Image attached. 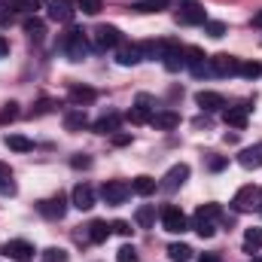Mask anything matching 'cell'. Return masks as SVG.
<instances>
[{
  "mask_svg": "<svg viewBox=\"0 0 262 262\" xmlns=\"http://www.w3.org/2000/svg\"><path fill=\"white\" fill-rule=\"evenodd\" d=\"M152 116H156V107H152V98L149 95H137V104L131 107L128 119L134 125H143V122H152Z\"/></svg>",
  "mask_w": 262,
  "mask_h": 262,
  "instance_id": "10",
  "label": "cell"
},
{
  "mask_svg": "<svg viewBox=\"0 0 262 262\" xmlns=\"http://www.w3.org/2000/svg\"><path fill=\"white\" fill-rule=\"evenodd\" d=\"M162 64L168 67V70H180V67H183V46H180L177 40H174V43H171V49L162 55Z\"/></svg>",
  "mask_w": 262,
  "mask_h": 262,
  "instance_id": "22",
  "label": "cell"
},
{
  "mask_svg": "<svg viewBox=\"0 0 262 262\" xmlns=\"http://www.w3.org/2000/svg\"><path fill=\"white\" fill-rule=\"evenodd\" d=\"M259 73H262L259 61H241V64H238V76H244V79H256Z\"/></svg>",
  "mask_w": 262,
  "mask_h": 262,
  "instance_id": "33",
  "label": "cell"
},
{
  "mask_svg": "<svg viewBox=\"0 0 262 262\" xmlns=\"http://www.w3.org/2000/svg\"><path fill=\"white\" fill-rule=\"evenodd\" d=\"M174 18H177V25H204L207 21V12H204V6L198 0H180Z\"/></svg>",
  "mask_w": 262,
  "mask_h": 262,
  "instance_id": "4",
  "label": "cell"
},
{
  "mask_svg": "<svg viewBox=\"0 0 262 262\" xmlns=\"http://www.w3.org/2000/svg\"><path fill=\"white\" fill-rule=\"evenodd\" d=\"M232 204H235V210L238 213H259L262 210V186H241L238 192H235V198H232Z\"/></svg>",
  "mask_w": 262,
  "mask_h": 262,
  "instance_id": "2",
  "label": "cell"
},
{
  "mask_svg": "<svg viewBox=\"0 0 262 262\" xmlns=\"http://www.w3.org/2000/svg\"><path fill=\"white\" fill-rule=\"evenodd\" d=\"M186 180H189V165H183V162H180V165H174V168L162 177L159 189H165V192H177Z\"/></svg>",
  "mask_w": 262,
  "mask_h": 262,
  "instance_id": "9",
  "label": "cell"
},
{
  "mask_svg": "<svg viewBox=\"0 0 262 262\" xmlns=\"http://www.w3.org/2000/svg\"><path fill=\"white\" fill-rule=\"evenodd\" d=\"M110 140H113V146H128L131 134H125V131H113V134H110Z\"/></svg>",
  "mask_w": 262,
  "mask_h": 262,
  "instance_id": "44",
  "label": "cell"
},
{
  "mask_svg": "<svg viewBox=\"0 0 262 262\" xmlns=\"http://www.w3.org/2000/svg\"><path fill=\"white\" fill-rule=\"evenodd\" d=\"M116 61L122 67H134L143 61V55H140V43H119L116 46Z\"/></svg>",
  "mask_w": 262,
  "mask_h": 262,
  "instance_id": "14",
  "label": "cell"
},
{
  "mask_svg": "<svg viewBox=\"0 0 262 262\" xmlns=\"http://www.w3.org/2000/svg\"><path fill=\"white\" fill-rule=\"evenodd\" d=\"M253 262H262V259H253Z\"/></svg>",
  "mask_w": 262,
  "mask_h": 262,
  "instance_id": "49",
  "label": "cell"
},
{
  "mask_svg": "<svg viewBox=\"0 0 262 262\" xmlns=\"http://www.w3.org/2000/svg\"><path fill=\"white\" fill-rule=\"evenodd\" d=\"M250 25H253V28H262V9L253 15V18H250Z\"/></svg>",
  "mask_w": 262,
  "mask_h": 262,
  "instance_id": "48",
  "label": "cell"
},
{
  "mask_svg": "<svg viewBox=\"0 0 262 262\" xmlns=\"http://www.w3.org/2000/svg\"><path fill=\"white\" fill-rule=\"evenodd\" d=\"M168 6V0H140V3H134L131 9L134 12H159V9H165Z\"/></svg>",
  "mask_w": 262,
  "mask_h": 262,
  "instance_id": "34",
  "label": "cell"
},
{
  "mask_svg": "<svg viewBox=\"0 0 262 262\" xmlns=\"http://www.w3.org/2000/svg\"><path fill=\"white\" fill-rule=\"evenodd\" d=\"M149 125H156V128H162V131H171V128H177L180 125V116L174 113V110H162V113H156L152 116V122Z\"/></svg>",
  "mask_w": 262,
  "mask_h": 262,
  "instance_id": "23",
  "label": "cell"
},
{
  "mask_svg": "<svg viewBox=\"0 0 262 262\" xmlns=\"http://www.w3.org/2000/svg\"><path fill=\"white\" fill-rule=\"evenodd\" d=\"M247 116H250V107H247V104H238V107H226V110H223V119H226V125H232V128H244V125H247Z\"/></svg>",
  "mask_w": 262,
  "mask_h": 262,
  "instance_id": "17",
  "label": "cell"
},
{
  "mask_svg": "<svg viewBox=\"0 0 262 262\" xmlns=\"http://www.w3.org/2000/svg\"><path fill=\"white\" fill-rule=\"evenodd\" d=\"M226 165H229L226 156H210V159H207V168H210V171H223Z\"/></svg>",
  "mask_w": 262,
  "mask_h": 262,
  "instance_id": "43",
  "label": "cell"
},
{
  "mask_svg": "<svg viewBox=\"0 0 262 262\" xmlns=\"http://www.w3.org/2000/svg\"><path fill=\"white\" fill-rule=\"evenodd\" d=\"M76 9H82L85 15H98L104 9V3L101 0H76Z\"/></svg>",
  "mask_w": 262,
  "mask_h": 262,
  "instance_id": "35",
  "label": "cell"
},
{
  "mask_svg": "<svg viewBox=\"0 0 262 262\" xmlns=\"http://www.w3.org/2000/svg\"><path fill=\"white\" fill-rule=\"evenodd\" d=\"M204 34H207V37H216V40H220V37L226 34V25H223V21H204Z\"/></svg>",
  "mask_w": 262,
  "mask_h": 262,
  "instance_id": "40",
  "label": "cell"
},
{
  "mask_svg": "<svg viewBox=\"0 0 262 262\" xmlns=\"http://www.w3.org/2000/svg\"><path fill=\"white\" fill-rule=\"evenodd\" d=\"M159 220H162V229L171 232V235H180V232L189 229V220H186V213H183L177 204H165V207L159 210Z\"/></svg>",
  "mask_w": 262,
  "mask_h": 262,
  "instance_id": "3",
  "label": "cell"
},
{
  "mask_svg": "<svg viewBox=\"0 0 262 262\" xmlns=\"http://www.w3.org/2000/svg\"><path fill=\"white\" fill-rule=\"evenodd\" d=\"M6 3H9L15 12H31V15H34V12H37L46 0H6Z\"/></svg>",
  "mask_w": 262,
  "mask_h": 262,
  "instance_id": "32",
  "label": "cell"
},
{
  "mask_svg": "<svg viewBox=\"0 0 262 262\" xmlns=\"http://www.w3.org/2000/svg\"><path fill=\"white\" fill-rule=\"evenodd\" d=\"M119 122H122L119 113H104L92 128H95V134H113V131H119Z\"/></svg>",
  "mask_w": 262,
  "mask_h": 262,
  "instance_id": "21",
  "label": "cell"
},
{
  "mask_svg": "<svg viewBox=\"0 0 262 262\" xmlns=\"http://www.w3.org/2000/svg\"><path fill=\"white\" fill-rule=\"evenodd\" d=\"M70 165H73V168H92V159L79 152V156H73V159H70Z\"/></svg>",
  "mask_w": 262,
  "mask_h": 262,
  "instance_id": "45",
  "label": "cell"
},
{
  "mask_svg": "<svg viewBox=\"0 0 262 262\" xmlns=\"http://www.w3.org/2000/svg\"><path fill=\"white\" fill-rule=\"evenodd\" d=\"M223 216V210H220V204H201L195 210V216L192 220H207V223H216Z\"/></svg>",
  "mask_w": 262,
  "mask_h": 262,
  "instance_id": "30",
  "label": "cell"
},
{
  "mask_svg": "<svg viewBox=\"0 0 262 262\" xmlns=\"http://www.w3.org/2000/svg\"><path fill=\"white\" fill-rule=\"evenodd\" d=\"M128 195H131V186L125 180H107V183L101 186V198H104V204H110V207L125 204Z\"/></svg>",
  "mask_w": 262,
  "mask_h": 262,
  "instance_id": "6",
  "label": "cell"
},
{
  "mask_svg": "<svg viewBox=\"0 0 262 262\" xmlns=\"http://www.w3.org/2000/svg\"><path fill=\"white\" fill-rule=\"evenodd\" d=\"M192 229H195L201 238H210V235L216 232V226H213V223H207V220H192Z\"/></svg>",
  "mask_w": 262,
  "mask_h": 262,
  "instance_id": "38",
  "label": "cell"
},
{
  "mask_svg": "<svg viewBox=\"0 0 262 262\" xmlns=\"http://www.w3.org/2000/svg\"><path fill=\"white\" fill-rule=\"evenodd\" d=\"M0 195H15V180L9 165H0Z\"/></svg>",
  "mask_w": 262,
  "mask_h": 262,
  "instance_id": "28",
  "label": "cell"
},
{
  "mask_svg": "<svg viewBox=\"0 0 262 262\" xmlns=\"http://www.w3.org/2000/svg\"><path fill=\"white\" fill-rule=\"evenodd\" d=\"M207 61H210V73L213 76H235L238 73V64H241V58H235L229 52H220V55H213Z\"/></svg>",
  "mask_w": 262,
  "mask_h": 262,
  "instance_id": "8",
  "label": "cell"
},
{
  "mask_svg": "<svg viewBox=\"0 0 262 262\" xmlns=\"http://www.w3.org/2000/svg\"><path fill=\"white\" fill-rule=\"evenodd\" d=\"M37 210L46 216V220H61L67 213V198L58 192V195H52V198H43L40 204H37Z\"/></svg>",
  "mask_w": 262,
  "mask_h": 262,
  "instance_id": "11",
  "label": "cell"
},
{
  "mask_svg": "<svg viewBox=\"0 0 262 262\" xmlns=\"http://www.w3.org/2000/svg\"><path fill=\"white\" fill-rule=\"evenodd\" d=\"M0 253H3L6 259H12V262H34V256H37L34 244L25 241V238H12V241H6V244L0 247Z\"/></svg>",
  "mask_w": 262,
  "mask_h": 262,
  "instance_id": "5",
  "label": "cell"
},
{
  "mask_svg": "<svg viewBox=\"0 0 262 262\" xmlns=\"http://www.w3.org/2000/svg\"><path fill=\"white\" fill-rule=\"evenodd\" d=\"M55 107H58V101H49V98H43V101H37V104H34L31 116H43V113H52Z\"/></svg>",
  "mask_w": 262,
  "mask_h": 262,
  "instance_id": "36",
  "label": "cell"
},
{
  "mask_svg": "<svg viewBox=\"0 0 262 262\" xmlns=\"http://www.w3.org/2000/svg\"><path fill=\"white\" fill-rule=\"evenodd\" d=\"M116 262H140V256H137V250L131 244H125V247L116 250Z\"/></svg>",
  "mask_w": 262,
  "mask_h": 262,
  "instance_id": "37",
  "label": "cell"
},
{
  "mask_svg": "<svg viewBox=\"0 0 262 262\" xmlns=\"http://www.w3.org/2000/svg\"><path fill=\"white\" fill-rule=\"evenodd\" d=\"M6 55H9V40L0 34V58H6Z\"/></svg>",
  "mask_w": 262,
  "mask_h": 262,
  "instance_id": "46",
  "label": "cell"
},
{
  "mask_svg": "<svg viewBox=\"0 0 262 262\" xmlns=\"http://www.w3.org/2000/svg\"><path fill=\"white\" fill-rule=\"evenodd\" d=\"M198 262H220V253H204V256H198Z\"/></svg>",
  "mask_w": 262,
  "mask_h": 262,
  "instance_id": "47",
  "label": "cell"
},
{
  "mask_svg": "<svg viewBox=\"0 0 262 262\" xmlns=\"http://www.w3.org/2000/svg\"><path fill=\"white\" fill-rule=\"evenodd\" d=\"M85 125H89V116H85L82 107H73V110L64 113V128L67 131H82Z\"/></svg>",
  "mask_w": 262,
  "mask_h": 262,
  "instance_id": "20",
  "label": "cell"
},
{
  "mask_svg": "<svg viewBox=\"0 0 262 262\" xmlns=\"http://www.w3.org/2000/svg\"><path fill=\"white\" fill-rule=\"evenodd\" d=\"M15 116H18V104H12V101H9V104L3 107V113H0V122H12Z\"/></svg>",
  "mask_w": 262,
  "mask_h": 262,
  "instance_id": "42",
  "label": "cell"
},
{
  "mask_svg": "<svg viewBox=\"0 0 262 262\" xmlns=\"http://www.w3.org/2000/svg\"><path fill=\"white\" fill-rule=\"evenodd\" d=\"M259 213H262V210H259Z\"/></svg>",
  "mask_w": 262,
  "mask_h": 262,
  "instance_id": "50",
  "label": "cell"
},
{
  "mask_svg": "<svg viewBox=\"0 0 262 262\" xmlns=\"http://www.w3.org/2000/svg\"><path fill=\"white\" fill-rule=\"evenodd\" d=\"M73 15H76V3L73 0H52L49 3V18L52 21L67 25V21H73Z\"/></svg>",
  "mask_w": 262,
  "mask_h": 262,
  "instance_id": "13",
  "label": "cell"
},
{
  "mask_svg": "<svg viewBox=\"0 0 262 262\" xmlns=\"http://www.w3.org/2000/svg\"><path fill=\"white\" fill-rule=\"evenodd\" d=\"M6 146L15 149V152H31L34 149V140H28L25 134H6Z\"/></svg>",
  "mask_w": 262,
  "mask_h": 262,
  "instance_id": "27",
  "label": "cell"
},
{
  "mask_svg": "<svg viewBox=\"0 0 262 262\" xmlns=\"http://www.w3.org/2000/svg\"><path fill=\"white\" fill-rule=\"evenodd\" d=\"M134 223L140 229H152V223H156V204H140L137 213H134Z\"/></svg>",
  "mask_w": 262,
  "mask_h": 262,
  "instance_id": "25",
  "label": "cell"
},
{
  "mask_svg": "<svg viewBox=\"0 0 262 262\" xmlns=\"http://www.w3.org/2000/svg\"><path fill=\"white\" fill-rule=\"evenodd\" d=\"M156 189H159V183H156L152 177H146V174H140V177L131 180V192H134V195H152Z\"/></svg>",
  "mask_w": 262,
  "mask_h": 262,
  "instance_id": "24",
  "label": "cell"
},
{
  "mask_svg": "<svg viewBox=\"0 0 262 262\" xmlns=\"http://www.w3.org/2000/svg\"><path fill=\"white\" fill-rule=\"evenodd\" d=\"M110 229H113L116 235H122V238H128L131 232H134V229H131V223H125V220H116V223H110Z\"/></svg>",
  "mask_w": 262,
  "mask_h": 262,
  "instance_id": "41",
  "label": "cell"
},
{
  "mask_svg": "<svg viewBox=\"0 0 262 262\" xmlns=\"http://www.w3.org/2000/svg\"><path fill=\"white\" fill-rule=\"evenodd\" d=\"M58 49L64 52L70 61H82L89 55V40H85V34L79 28H67L61 34V40H58Z\"/></svg>",
  "mask_w": 262,
  "mask_h": 262,
  "instance_id": "1",
  "label": "cell"
},
{
  "mask_svg": "<svg viewBox=\"0 0 262 262\" xmlns=\"http://www.w3.org/2000/svg\"><path fill=\"white\" fill-rule=\"evenodd\" d=\"M21 28H25V34H28L31 40H37V43H40V40H43V34H46V25H43V18H37V15L25 18V25H21Z\"/></svg>",
  "mask_w": 262,
  "mask_h": 262,
  "instance_id": "26",
  "label": "cell"
},
{
  "mask_svg": "<svg viewBox=\"0 0 262 262\" xmlns=\"http://www.w3.org/2000/svg\"><path fill=\"white\" fill-rule=\"evenodd\" d=\"M92 37H95V49H101V52H107V49H116V46L122 43V34H119V28H113V25H98Z\"/></svg>",
  "mask_w": 262,
  "mask_h": 262,
  "instance_id": "7",
  "label": "cell"
},
{
  "mask_svg": "<svg viewBox=\"0 0 262 262\" xmlns=\"http://www.w3.org/2000/svg\"><path fill=\"white\" fill-rule=\"evenodd\" d=\"M168 256L174 262H189L192 259V247L189 244H168Z\"/></svg>",
  "mask_w": 262,
  "mask_h": 262,
  "instance_id": "31",
  "label": "cell"
},
{
  "mask_svg": "<svg viewBox=\"0 0 262 262\" xmlns=\"http://www.w3.org/2000/svg\"><path fill=\"white\" fill-rule=\"evenodd\" d=\"M43 262H67V253L61 247H49V250H43Z\"/></svg>",
  "mask_w": 262,
  "mask_h": 262,
  "instance_id": "39",
  "label": "cell"
},
{
  "mask_svg": "<svg viewBox=\"0 0 262 262\" xmlns=\"http://www.w3.org/2000/svg\"><path fill=\"white\" fill-rule=\"evenodd\" d=\"M238 162H241V168H247V171H256V168H262V143H253V146L241 149Z\"/></svg>",
  "mask_w": 262,
  "mask_h": 262,
  "instance_id": "19",
  "label": "cell"
},
{
  "mask_svg": "<svg viewBox=\"0 0 262 262\" xmlns=\"http://www.w3.org/2000/svg\"><path fill=\"white\" fill-rule=\"evenodd\" d=\"M110 226L104 223V220H92L89 226H85V241H92V244H104L107 238H110Z\"/></svg>",
  "mask_w": 262,
  "mask_h": 262,
  "instance_id": "18",
  "label": "cell"
},
{
  "mask_svg": "<svg viewBox=\"0 0 262 262\" xmlns=\"http://www.w3.org/2000/svg\"><path fill=\"white\" fill-rule=\"evenodd\" d=\"M195 104L204 110V113H216V110H226V98L220 92H198Z\"/></svg>",
  "mask_w": 262,
  "mask_h": 262,
  "instance_id": "16",
  "label": "cell"
},
{
  "mask_svg": "<svg viewBox=\"0 0 262 262\" xmlns=\"http://www.w3.org/2000/svg\"><path fill=\"white\" fill-rule=\"evenodd\" d=\"M70 204H73L76 210H92V207H95V189H92L89 183H76L73 192H70Z\"/></svg>",
  "mask_w": 262,
  "mask_h": 262,
  "instance_id": "12",
  "label": "cell"
},
{
  "mask_svg": "<svg viewBox=\"0 0 262 262\" xmlns=\"http://www.w3.org/2000/svg\"><path fill=\"white\" fill-rule=\"evenodd\" d=\"M67 101L73 104V107H89V104H95L98 101V92L95 89H89V85H70V92H67Z\"/></svg>",
  "mask_w": 262,
  "mask_h": 262,
  "instance_id": "15",
  "label": "cell"
},
{
  "mask_svg": "<svg viewBox=\"0 0 262 262\" xmlns=\"http://www.w3.org/2000/svg\"><path fill=\"white\" fill-rule=\"evenodd\" d=\"M262 247V229H247L244 232V253H256Z\"/></svg>",
  "mask_w": 262,
  "mask_h": 262,
  "instance_id": "29",
  "label": "cell"
}]
</instances>
